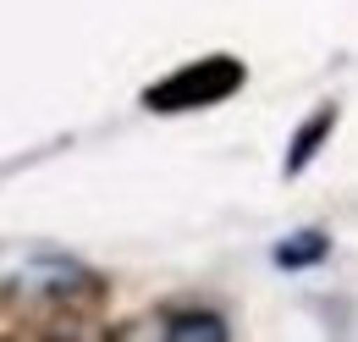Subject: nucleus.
I'll use <instances>...</instances> for the list:
<instances>
[{
    "instance_id": "3",
    "label": "nucleus",
    "mask_w": 358,
    "mask_h": 342,
    "mask_svg": "<svg viewBox=\"0 0 358 342\" xmlns=\"http://www.w3.org/2000/svg\"><path fill=\"white\" fill-rule=\"evenodd\" d=\"M331 128H336V111H331V105H320V111H314L309 122L298 128L292 149H287V177H298V171H303V166L314 160V155H320V144L331 138Z\"/></svg>"
},
{
    "instance_id": "2",
    "label": "nucleus",
    "mask_w": 358,
    "mask_h": 342,
    "mask_svg": "<svg viewBox=\"0 0 358 342\" xmlns=\"http://www.w3.org/2000/svg\"><path fill=\"white\" fill-rule=\"evenodd\" d=\"M325 254H331V238H325L320 226H303V232H292V238L275 243V265H281V271H309V265H320Z\"/></svg>"
},
{
    "instance_id": "4",
    "label": "nucleus",
    "mask_w": 358,
    "mask_h": 342,
    "mask_svg": "<svg viewBox=\"0 0 358 342\" xmlns=\"http://www.w3.org/2000/svg\"><path fill=\"white\" fill-rule=\"evenodd\" d=\"M166 337L171 342H226L231 337V326H226L221 315H210V309H182V315H171L166 320Z\"/></svg>"
},
{
    "instance_id": "1",
    "label": "nucleus",
    "mask_w": 358,
    "mask_h": 342,
    "mask_svg": "<svg viewBox=\"0 0 358 342\" xmlns=\"http://www.w3.org/2000/svg\"><path fill=\"white\" fill-rule=\"evenodd\" d=\"M248 72H243V61H231V55H210V61H199V67H182L171 72L166 83L143 88V105L149 111H187V105H215L226 94H237Z\"/></svg>"
}]
</instances>
